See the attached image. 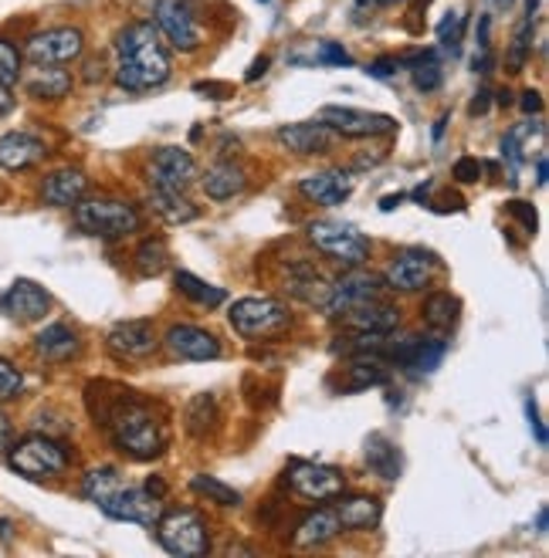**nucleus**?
<instances>
[{
    "label": "nucleus",
    "mask_w": 549,
    "mask_h": 558,
    "mask_svg": "<svg viewBox=\"0 0 549 558\" xmlns=\"http://www.w3.org/2000/svg\"><path fill=\"white\" fill-rule=\"evenodd\" d=\"M24 92L31 98L55 102V98H64L72 92V75L61 72V64H35V72L24 75Z\"/></svg>",
    "instance_id": "27"
},
{
    "label": "nucleus",
    "mask_w": 549,
    "mask_h": 558,
    "mask_svg": "<svg viewBox=\"0 0 549 558\" xmlns=\"http://www.w3.org/2000/svg\"><path fill=\"white\" fill-rule=\"evenodd\" d=\"M51 308V294L35 284V281H14L8 288V294H0V312L11 315L14 322H38L45 318Z\"/></svg>",
    "instance_id": "19"
},
{
    "label": "nucleus",
    "mask_w": 549,
    "mask_h": 558,
    "mask_svg": "<svg viewBox=\"0 0 549 558\" xmlns=\"http://www.w3.org/2000/svg\"><path fill=\"white\" fill-rule=\"evenodd\" d=\"M346 322L349 332H363V336H391L397 322H401V312L394 305H386L383 299H373V302H363L357 308H349L339 315Z\"/></svg>",
    "instance_id": "20"
},
{
    "label": "nucleus",
    "mask_w": 549,
    "mask_h": 558,
    "mask_svg": "<svg viewBox=\"0 0 549 558\" xmlns=\"http://www.w3.org/2000/svg\"><path fill=\"white\" fill-rule=\"evenodd\" d=\"M397 69H401V61H397V58H380V61L370 64V75H373V78H391Z\"/></svg>",
    "instance_id": "47"
},
{
    "label": "nucleus",
    "mask_w": 549,
    "mask_h": 558,
    "mask_svg": "<svg viewBox=\"0 0 549 558\" xmlns=\"http://www.w3.org/2000/svg\"><path fill=\"white\" fill-rule=\"evenodd\" d=\"M75 223L79 231L92 234V238H126L140 231V214L133 204L122 201H82L75 204Z\"/></svg>",
    "instance_id": "4"
},
{
    "label": "nucleus",
    "mask_w": 549,
    "mask_h": 558,
    "mask_svg": "<svg viewBox=\"0 0 549 558\" xmlns=\"http://www.w3.org/2000/svg\"><path fill=\"white\" fill-rule=\"evenodd\" d=\"M190 490L193 495H201V498H207L211 505H220V508H238L241 505V495L235 487H228L224 481H217V477H211V474H198L190 481Z\"/></svg>",
    "instance_id": "37"
},
{
    "label": "nucleus",
    "mask_w": 549,
    "mask_h": 558,
    "mask_svg": "<svg viewBox=\"0 0 549 558\" xmlns=\"http://www.w3.org/2000/svg\"><path fill=\"white\" fill-rule=\"evenodd\" d=\"M24 386V376L8 363V359H0V400H14Z\"/></svg>",
    "instance_id": "43"
},
{
    "label": "nucleus",
    "mask_w": 549,
    "mask_h": 558,
    "mask_svg": "<svg viewBox=\"0 0 549 558\" xmlns=\"http://www.w3.org/2000/svg\"><path fill=\"white\" fill-rule=\"evenodd\" d=\"M451 177H455L458 183H478L481 180V162L472 159V156H462L455 162V170H451Z\"/></svg>",
    "instance_id": "44"
},
{
    "label": "nucleus",
    "mask_w": 549,
    "mask_h": 558,
    "mask_svg": "<svg viewBox=\"0 0 549 558\" xmlns=\"http://www.w3.org/2000/svg\"><path fill=\"white\" fill-rule=\"evenodd\" d=\"M174 284H177L180 294H187L190 302H198V305H204V308L224 305V291L214 288V284H207V281H201L198 275H190V271H177V275H174Z\"/></svg>",
    "instance_id": "36"
},
{
    "label": "nucleus",
    "mask_w": 549,
    "mask_h": 558,
    "mask_svg": "<svg viewBox=\"0 0 549 558\" xmlns=\"http://www.w3.org/2000/svg\"><path fill=\"white\" fill-rule=\"evenodd\" d=\"M153 24L177 51L190 54V51L201 48V27H198V21H193V14L183 0H156Z\"/></svg>",
    "instance_id": "12"
},
{
    "label": "nucleus",
    "mask_w": 549,
    "mask_h": 558,
    "mask_svg": "<svg viewBox=\"0 0 549 558\" xmlns=\"http://www.w3.org/2000/svg\"><path fill=\"white\" fill-rule=\"evenodd\" d=\"M299 190L309 196V201L322 204V207H336L343 201H349L353 193V180L343 170H322V173H309L299 180Z\"/></svg>",
    "instance_id": "22"
},
{
    "label": "nucleus",
    "mask_w": 549,
    "mask_h": 558,
    "mask_svg": "<svg viewBox=\"0 0 549 558\" xmlns=\"http://www.w3.org/2000/svg\"><path fill=\"white\" fill-rule=\"evenodd\" d=\"M201 186H204V193L211 196V201H231V196L244 193L248 173H244V167H238V162L220 159V162H214V167L204 173Z\"/></svg>",
    "instance_id": "26"
},
{
    "label": "nucleus",
    "mask_w": 549,
    "mask_h": 558,
    "mask_svg": "<svg viewBox=\"0 0 549 558\" xmlns=\"http://www.w3.org/2000/svg\"><path fill=\"white\" fill-rule=\"evenodd\" d=\"M146 490H150L153 498H159V501H164V495H167V484L159 481V477H150V481H146Z\"/></svg>",
    "instance_id": "53"
},
{
    "label": "nucleus",
    "mask_w": 549,
    "mask_h": 558,
    "mask_svg": "<svg viewBox=\"0 0 549 558\" xmlns=\"http://www.w3.org/2000/svg\"><path fill=\"white\" fill-rule=\"evenodd\" d=\"M309 241L322 251L336 257L346 268H360L370 257V241L357 231L353 223L343 220H312L309 223Z\"/></svg>",
    "instance_id": "7"
},
{
    "label": "nucleus",
    "mask_w": 549,
    "mask_h": 558,
    "mask_svg": "<svg viewBox=\"0 0 549 558\" xmlns=\"http://www.w3.org/2000/svg\"><path fill=\"white\" fill-rule=\"evenodd\" d=\"M380 291H383V278L367 275V271H360V268H353V271L343 275L336 284H330L326 312H330L333 318H339V315L349 312V308H357V305H363V302L380 299Z\"/></svg>",
    "instance_id": "15"
},
{
    "label": "nucleus",
    "mask_w": 549,
    "mask_h": 558,
    "mask_svg": "<svg viewBox=\"0 0 549 558\" xmlns=\"http://www.w3.org/2000/svg\"><path fill=\"white\" fill-rule=\"evenodd\" d=\"M11 444H14V426L4 413H0V453H8Z\"/></svg>",
    "instance_id": "48"
},
{
    "label": "nucleus",
    "mask_w": 549,
    "mask_h": 558,
    "mask_svg": "<svg viewBox=\"0 0 549 558\" xmlns=\"http://www.w3.org/2000/svg\"><path fill=\"white\" fill-rule=\"evenodd\" d=\"M45 159V143L27 136V133H8L0 140V170L8 173H21V170H31L35 162Z\"/></svg>",
    "instance_id": "24"
},
{
    "label": "nucleus",
    "mask_w": 549,
    "mask_h": 558,
    "mask_svg": "<svg viewBox=\"0 0 549 558\" xmlns=\"http://www.w3.org/2000/svg\"><path fill=\"white\" fill-rule=\"evenodd\" d=\"M21 82V54L11 41L0 38V85H17Z\"/></svg>",
    "instance_id": "41"
},
{
    "label": "nucleus",
    "mask_w": 549,
    "mask_h": 558,
    "mask_svg": "<svg viewBox=\"0 0 549 558\" xmlns=\"http://www.w3.org/2000/svg\"><path fill=\"white\" fill-rule=\"evenodd\" d=\"M14 106V98H11V88L8 85H0V119H4Z\"/></svg>",
    "instance_id": "54"
},
{
    "label": "nucleus",
    "mask_w": 549,
    "mask_h": 558,
    "mask_svg": "<svg viewBox=\"0 0 549 558\" xmlns=\"http://www.w3.org/2000/svg\"><path fill=\"white\" fill-rule=\"evenodd\" d=\"M343 529L349 532H360V529H370V524L380 521V501L370 498V495H349V498H339V505L333 508Z\"/></svg>",
    "instance_id": "29"
},
{
    "label": "nucleus",
    "mask_w": 549,
    "mask_h": 558,
    "mask_svg": "<svg viewBox=\"0 0 549 558\" xmlns=\"http://www.w3.org/2000/svg\"><path fill=\"white\" fill-rule=\"evenodd\" d=\"M444 349H447V342L441 336H407L397 345H386V355H391L404 373L428 376L441 366Z\"/></svg>",
    "instance_id": "13"
},
{
    "label": "nucleus",
    "mask_w": 549,
    "mask_h": 558,
    "mask_svg": "<svg viewBox=\"0 0 549 558\" xmlns=\"http://www.w3.org/2000/svg\"><path fill=\"white\" fill-rule=\"evenodd\" d=\"M523 109H526V112H539V109H542V95H539V92H526V95H523Z\"/></svg>",
    "instance_id": "49"
},
{
    "label": "nucleus",
    "mask_w": 549,
    "mask_h": 558,
    "mask_svg": "<svg viewBox=\"0 0 549 558\" xmlns=\"http://www.w3.org/2000/svg\"><path fill=\"white\" fill-rule=\"evenodd\" d=\"M425 322L434 328L438 336L451 332L458 322V299H451L447 291H434L431 299L425 302Z\"/></svg>",
    "instance_id": "34"
},
{
    "label": "nucleus",
    "mask_w": 549,
    "mask_h": 558,
    "mask_svg": "<svg viewBox=\"0 0 549 558\" xmlns=\"http://www.w3.org/2000/svg\"><path fill=\"white\" fill-rule=\"evenodd\" d=\"M536 183L546 186V156H542V153H539V159H536Z\"/></svg>",
    "instance_id": "56"
},
{
    "label": "nucleus",
    "mask_w": 549,
    "mask_h": 558,
    "mask_svg": "<svg viewBox=\"0 0 549 558\" xmlns=\"http://www.w3.org/2000/svg\"><path fill=\"white\" fill-rule=\"evenodd\" d=\"M187 434L190 437H207L214 426H217V400L207 397V392H201V397H193L190 407H187Z\"/></svg>",
    "instance_id": "35"
},
{
    "label": "nucleus",
    "mask_w": 549,
    "mask_h": 558,
    "mask_svg": "<svg viewBox=\"0 0 549 558\" xmlns=\"http://www.w3.org/2000/svg\"><path fill=\"white\" fill-rule=\"evenodd\" d=\"M533 31H536V14H526V21L515 27V38L509 48V72H523V64L533 51Z\"/></svg>",
    "instance_id": "38"
},
{
    "label": "nucleus",
    "mask_w": 549,
    "mask_h": 558,
    "mask_svg": "<svg viewBox=\"0 0 549 558\" xmlns=\"http://www.w3.org/2000/svg\"><path fill=\"white\" fill-rule=\"evenodd\" d=\"M8 464L21 477L45 481V477H55L69 468V450L51 437H24L21 444H11Z\"/></svg>",
    "instance_id": "6"
},
{
    "label": "nucleus",
    "mask_w": 549,
    "mask_h": 558,
    "mask_svg": "<svg viewBox=\"0 0 549 558\" xmlns=\"http://www.w3.org/2000/svg\"><path fill=\"white\" fill-rule=\"evenodd\" d=\"M156 542L164 545V551L177 555V558H201L211 551V532L207 521L190 511V508H174L156 518Z\"/></svg>",
    "instance_id": "3"
},
{
    "label": "nucleus",
    "mask_w": 549,
    "mask_h": 558,
    "mask_svg": "<svg viewBox=\"0 0 549 558\" xmlns=\"http://www.w3.org/2000/svg\"><path fill=\"white\" fill-rule=\"evenodd\" d=\"M315 61H319V64H353V58H349L339 45H333V41H322V45H319Z\"/></svg>",
    "instance_id": "45"
},
{
    "label": "nucleus",
    "mask_w": 549,
    "mask_h": 558,
    "mask_svg": "<svg viewBox=\"0 0 549 558\" xmlns=\"http://www.w3.org/2000/svg\"><path fill=\"white\" fill-rule=\"evenodd\" d=\"M505 207H509V214H512V217H520V220H523L526 234H536V210H533L529 204H523V201H512V204H505Z\"/></svg>",
    "instance_id": "46"
},
{
    "label": "nucleus",
    "mask_w": 549,
    "mask_h": 558,
    "mask_svg": "<svg viewBox=\"0 0 549 558\" xmlns=\"http://www.w3.org/2000/svg\"><path fill=\"white\" fill-rule=\"evenodd\" d=\"M319 122L333 129L339 136L349 140H373V136H386L394 133L397 122L383 112H363V109H346V106H326L319 112Z\"/></svg>",
    "instance_id": "10"
},
{
    "label": "nucleus",
    "mask_w": 549,
    "mask_h": 558,
    "mask_svg": "<svg viewBox=\"0 0 549 558\" xmlns=\"http://www.w3.org/2000/svg\"><path fill=\"white\" fill-rule=\"evenodd\" d=\"M496 4H509V0H496Z\"/></svg>",
    "instance_id": "59"
},
{
    "label": "nucleus",
    "mask_w": 549,
    "mask_h": 558,
    "mask_svg": "<svg viewBox=\"0 0 549 558\" xmlns=\"http://www.w3.org/2000/svg\"><path fill=\"white\" fill-rule=\"evenodd\" d=\"M285 484L296 490L306 501H333L343 495L346 487V474L326 464H309V461H296L285 471Z\"/></svg>",
    "instance_id": "8"
},
{
    "label": "nucleus",
    "mask_w": 549,
    "mask_h": 558,
    "mask_svg": "<svg viewBox=\"0 0 549 558\" xmlns=\"http://www.w3.org/2000/svg\"><path fill=\"white\" fill-rule=\"evenodd\" d=\"M150 207H153L156 217H164V220L174 223V227L190 223V220H198V217H201V210L193 207L180 190H153V193H150Z\"/></svg>",
    "instance_id": "31"
},
{
    "label": "nucleus",
    "mask_w": 549,
    "mask_h": 558,
    "mask_svg": "<svg viewBox=\"0 0 549 558\" xmlns=\"http://www.w3.org/2000/svg\"><path fill=\"white\" fill-rule=\"evenodd\" d=\"M88 193V177L82 170H55L41 183V201L48 207H75Z\"/></svg>",
    "instance_id": "23"
},
{
    "label": "nucleus",
    "mask_w": 549,
    "mask_h": 558,
    "mask_svg": "<svg viewBox=\"0 0 549 558\" xmlns=\"http://www.w3.org/2000/svg\"><path fill=\"white\" fill-rule=\"evenodd\" d=\"M401 204V193L397 196H383V201H380V210H394Z\"/></svg>",
    "instance_id": "57"
},
{
    "label": "nucleus",
    "mask_w": 549,
    "mask_h": 558,
    "mask_svg": "<svg viewBox=\"0 0 549 558\" xmlns=\"http://www.w3.org/2000/svg\"><path fill=\"white\" fill-rule=\"evenodd\" d=\"M228 322L244 339H275V336L288 332L293 312L275 299H241L231 305Z\"/></svg>",
    "instance_id": "5"
},
{
    "label": "nucleus",
    "mask_w": 549,
    "mask_h": 558,
    "mask_svg": "<svg viewBox=\"0 0 549 558\" xmlns=\"http://www.w3.org/2000/svg\"><path fill=\"white\" fill-rule=\"evenodd\" d=\"M275 140L288 149V153H299V156H322L333 149V129H326L322 122H293V125H282Z\"/></svg>",
    "instance_id": "21"
},
{
    "label": "nucleus",
    "mask_w": 549,
    "mask_h": 558,
    "mask_svg": "<svg viewBox=\"0 0 549 558\" xmlns=\"http://www.w3.org/2000/svg\"><path fill=\"white\" fill-rule=\"evenodd\" d=\"M167 260H170V254H167V244L164 241H143L140 244V251H136V268H140V275H159L167 268Z\"/></svg>",
    "instance_id": "40"
},
{
    "label": "nucleus",
    "mask_w": 549,
    "mask_h": 558,
    "mask_svg": "<svg viewBox=\"0 0 549 558\" xmlns=\"http://www.w3.org/2000/svg\"><path fill=\"white\" fill-rule=\"evenodd\" d=\"M343 532V524L336 518L333 508H315L309 511L302 521H299V529H296V545L299 548H322V545H330L336 535Z\"/></svg>",
    "instance_id": "25"
},
{
    "label": "nucleus",
    "mask_w": 549,
    "mask_h": 558,
    "mask_svg": "<svg viewBox=\"0 0 549 558\" xmlns=\"http://www.w3.org/2000/svg\"><path fill=\"white\" fill-rule=\"evenodd\" d=\"M536 529H539V535H546V508H539V514H536Z\"/></svg>",
    "instance_id": "58"
},
{
    "label": "nucleus",
    "mask_w": 549,
    "mask_h": 558,
    "mask_svg": "<svg viewBox=\"0 0 549 558\" xmlns=\"http://www.w3.org/2000/svg\"><path fill=\"white\" fill-rule=\"evenodd\" d=\"M360 8H394V4H401V0H357Z\"/></svg>",
    "instance_id": "55"
},
{
    "label": "nucleus",
    "mask_w": 549,
    "mask_h": 558,
    "mask_svg": "<svg viewBox=\"0 0 549 558\" xmlns=\"http://www.w3.org/2000/svg\"><path fill=\"white\" fill-rule=\"evenodd\" d=\"M367 468L383 481H397L401 477V447L391 437L373 434L367 440Z\"/></svg>",
    "instance_id": "30"
},
{
    "label": "nucleus",
    "mask_w": 549,
    "mask_h": 558,
    "mask_svg": "<svg viewBox=\"0 0 549 558\" xmlns=\"http://www.w3.org/2000/svg\"><path fill=\"white\" fill-rule=\"evenodd\" d=\"M489 98H492V95H489L486 88H481V92L475 95V102H472V116H481V112H486V109H489Z\"/></svg>",
    "instance_id": "51"
},
{
    "label": "nucleus",
    "mask_w": 549,
    "mask_h": 558,
    "mask_svg": "<svg viewBox=\"0 0 549 558\" xmlns=\"http://www.w3.org/2000/svg\"><path fill=\"white\" fill-rule=\"evenodd\" d=\"M198 180V162L180 146H164L150 159V183L153 190H187Z\"/></svg>",
    "instance_id": "14"
},
{
    "label": "nucleus",
    "mask_w": 549,
    "mask_h": 558,
    "mask_svg": "<svg viewBox=\"0 0 549 558\" xmlns=\"http://www.w3.org/2000/svg\"><path fill=\"white\" fill-rule=\"evenodd\" d=\"M82 51H85V35L79 27H48L31 38L24 48L31 64H69L82 58Z\"/></svg>",
    "instance_id": "11"
},
{
    "label": "nucleus",
    "mask_w": 549,
    "mask_h": 558,
    "mask_svg": "<svg viewBox=\"0 0 549 558\" xmlns=\"http://www.w3.org/2000/svg\"><path fill=\"white\" fill-rule=\"evenodd\" d=\"M526 410H529V420H533V430H536V440H539V444H546V430H542V423H539V416H536V403L529 400V403H526Z\"/></svg>",
    "instance_id": "50"
},
{
    "label": "nucleus",
    "mask_w": 549,
    "mask_h": 558,
    "mask_svg": "<svg viewBox=\"0 0 549 558\" xmlns=\"http://www.w3.org/2000/svg\"><path fill=\"white\" fill-rule=\"evenodd\" d=\"M92 416L99 420L112 444L129 453L133 461H153L167 447V423L164 413L153 410L146 400H140L136 392H122L103 410H92Z\"/></svg>",
    "instance_id": "1"
},
{
    "label": "nucleus",
    "mask_w": 549,
    "mask_h": 558,
    "mask_svg": "<svg viewBox=\"0 0 549 558\" xmlns=\"http://www.w3.org/2000/svg\"><path fill=\"white\" fill-rule=\"evenodd\" d=\"M95 505L103 508V514H109L116 521H133V524H146V529H153L156 518L164 514L159 498H153L146 487H129L126 481L119 487H112L109 495Z\"/></svg>",
    "instance_id": "9"
},
{
    "label": "nucleus",
    "mask_w": 549,
    "mask_h": 558,
    "mask_svg": "<svg viewBox=\"0 0 549 558\" xmlns=\"http://www.w3.org/2000/svg\"><path fill=\"white\" fill-rule=\"evenodd\" d=\"M462 35H465V17L458 14V11H451L441 24H438V41L455 54L458 51V45H462Z\"/></svg>",
    "instance_id": "42"
},
{
    "label": "nucleus",
    "mask_w": 549,
    "mask_h": 558,
    "mask_svg": "<svg viewBox=\"0 0 549 558\" xmlns=\"http://www.w3.org/2000/svg\"><path fill=\"white\" fill-rule=\"evenodd\" d=\"M265 69H268V58H258L251 69H248V82H258V78L265 75Z\"/></svg>",
    "instance_id": "52"
},
{
    "label": "nucleus",
    "mask_w": 549,
    "mask_h": 558,
    "mask_svg": "<svg viewBox=\"0 0 549 558\" xmlns=\"http://www.w3.org/2000/svg\"><path fill=\"white\" fill-rule=\"evenodd\" d=\"M288 294H296L306 305H322L326 308L330 299V284L319 278V271H312L309 265H296L293 275H288Z\"/></svg>",
    "instance_id": "32"
},
{
    "label": "nucleus",
    "mask_w": 549,
    "mask_h": 558,
    "mask_svg": "<svg viewBox=\"0 0 549 558\" xmlns=\"http://www.w3.org/2000/svg\"><path fill=\"white\" fill-rule=\"evenodd\" d=\"M35 352L41 359H48V363H69V359H75L82 352V342H79V336L72 332L69 325L55 322V325L45 328V332H38Z\"/></svg>",
    "instance_id": "28"
},
{
    "label": "nucleus",
    "mask_w": 549,
    "mask_h": 558,
    "mask_svg": "<svg viewBox=\"0 0 549 558\" xmlns=\"http://www.w3.org/2000/svg\"><path fill=\"white\" fill-rule=\"evenodd\" d=\"M542 133V125H533V122H520V125H512L505 140H502V156L509 159V170L512 177L520 173V167L529 159V149H533V136Z\"/></svg>",
    "instance_id": "33"
},
{
    "label": "nucleus",
    "mask_w": 549,
    "mask_h": 558,
    "mask_svg": "<svg viewBox=\"0 0 549 558\" xmlns=\"http://www.w3.org/2000/svg\"><path fill=\"white\" fill-rule=\"evenodd\" d=\"M431 271H434L431 254H425V251H401V254H394L391 268H386L383 284L394 288V291L410 294V291H421L431 281Z\"/></svg>",
    "instance_id": "18"
},
{
    "label": "nucleus",
    "mask_w": 549,
    "mask_h": 558,
    "mask_svg": "<svg viewBox=\"0 0 549 558\" xmlns=\"http://www.w3.org/2000/svg\"><path fill=\"white\" fill-rule=\"evenodd\" d=\"M116 85L126 92H153L167 85L174 61L153 21L126 24L116 35Z\"/></svg>",
    "instance_id": "2"
},
{
    "label": "nucleus",
    "mask_w": 549,
    "mask_h": 558,
    "mask_svg": "<svg viewBox=\"0 0 549 558\" xmlns=\"http://www.w3.org/2000/svg\"><path fill=\"white\" fill-rule=\"evenodd\" d=\"M407 64H414V85L421 88V92H434V88H441L444 72H441V64L434 61V54H431V51H428V54L410 58Z\"/></svg>",
    "instance_id": "39"
},
{
    "label": "nucleus",
    "mask_w": 549,
    "mask_h": 558,
    "mask_svg": "<svg viewBox=\"0 0 549 558\" xmlns=\"http://www.w3.org/2000/svg\"><path fill=\"white\" fill-rule=\"evenodd\" d=\"M164 345L174 359H183V363H207V359L220 355L217 336H211L207 328H198V325H174Z\"/></svg>",
    "instance_id": "17"
},
{
    "label": "nucleus",
    "mask_w": 549,
    "mask_h": 558,
    "mask_svg": "<svg viewBox=\"0 0 549 558\" xmlns=\"http://www.w3.org/2000/svg\"><path fill=\"white\" fill-rule=\"evenodd\" d=\"M106 345L116 359H146L156 352L159 339L156 328L146 318H129V322H116L106 336Z\"/></svg>",
    "instance_id": "16"
}]
</instances>
